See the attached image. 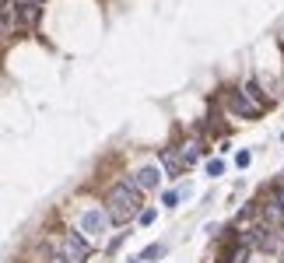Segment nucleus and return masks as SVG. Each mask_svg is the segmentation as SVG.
<instances>
[{
  "label": "nucleus",
  "instance_id": "2eb2a0df",
  "mask_svg": "<svg viewBox=\"0 0 284 263\" xmlns=\"http://www.w3.org/2000/svg\"><path fill=\"white\" fill-rule=\"evenodd\" d=\"M274 200L281 203V211H284V183H281V186H277V197H274Z\"/></svg>",
  "mask_w": 284,
  "mask_h": 263
},
{
  "label": "nucleus",
  "instance_id": "7ed1b4c3",
  "mask_svg": "<svg viewBox=\"0 0 284 263\" xmlns=\"http://www.w3.org/2000/svg\"><path fill=\"white\" fill-rule=\"evenodd\" d=\"M109 211H102V207H88L84 214H81V232L84 235H105V228H109Z\"/></svg>",
  "mask_w": 284,
  "mask_h": 263
},
{
  "label": "nucleus",
  "instance_id": "9b49d317",
  "mask_svg": "<svg viewBox=\"0 0 284 263\" xmlns=\"http://www.w3.org/2000/svg\"><path fill=\"white\" fill-rule=\"evenodd\" d=\"M249 162H253L249 151H239V154H235V165H239V169H249Z\"/></svg>",
  "mask_w": 284,
  "mask_h": 263
},
{
  "label": "nucleus",
  "instance_id": "423d86ee",
  "mask_svg": "<svg viewBox=\"0 0 284 263\" xmlns=\"http://www.w3.org/2000/svg\"><path fill=\"white\" fill-rule=\"evenodd\" d=\"M39 18H42V7H39L35 0L18 7V21H21V25H28V28H32V25H39Z\"/></svg>",
  "mask_w": 284,
  "mask_h": 263
},
{
  "label": "nucleus",
  "instance_id": "1a4fd4ad",
  "mask_svg": "<svg viewBox=\"0 0 284 263\" xmlns=\"http://www.w3.org/2000/svg\"><path fill=\"white\" fill-rule=\"evenodd\" d=\"M207 176H214V179H217V176H224V162L211 158V162H207Z\"/></svg>",
  "mask_w": 284,
  "mask_h": 263
},
{
  "label": "nucleus",
  "instance_id": "dca6fc26",
  "mask_svg": "<svg viewBox=\"0 0 284 263\" xmlns=\"http://www.w3.org/2000/svg\"><path fill=\"white\" fill-rule=\"evenodd\" d=\"M130 263H137V260H130Z\"/></svg>",
  "mask_w": 284,
  "mask_h": 263
},
{
  "label": "nucleus",
  "instance_id": "20e7f679",
  "mask_svg": "<svg viewBox=\"0 0 284 263\" xmlns=\"http://www.w3.org/2000/svg\"><path fill=\"white\" fill-rule=\"evenodd\" d=\"M64 256H67L71 263H84L88 260V242H84V235L71 232V235L64 239Z\"/></svg>",
  "mask_w": 284,
  "mask_h": 263
},
{
  "label": "nucleus",
  "instance_id": "39448f33",
  "mask_svg": "<svg viewBox=\"0 0 284 263\" xmlns=\"http://www.w3.org/2000/svg\"><path fill=\"white\" fill-rule=\"evenodd\" d=\"M134 183H137L141 190H154V186L161 183V169H154V165H147V169H141V172L134 176Z\"/></svg>",
  "mask_w": 284,
  "mask_h": 263
},
{
  "label": "nucleus",
  "instance_id": "f03ea898",
  "mask_svg": "<svg viewBox=\"0 0 284 263\" xmlns=\"http://www.w3.org/2000/svg\"><path fill=\"white\" fill-rule=\"evenodd\" d=\"M228 106H232V113L242 116V120H256L260 109H263L260 102H253V91H249V88H246V91H242V88L232 91V95H228Z\"/></svg>",
  "mask_w": 284,
  "mask_h": 263
},
{
  "label": "nucleus",
  "instance_id": "f257e3e1",
  "mask_svg": "<svg viewBox=\"0 0 284 263\" xmlns=\"http://www.w3.org/2000/svg\"><path fill=\"white\" fill-rule=\"evenodd\" d=\"M137 183L134 179H123V183H116L112 190H109V200H105V211H109V218L112 221H120V225H127L130 218H141V197H137Z\"/></svg>",
  "mask_w": 284,
  "mask_h": 263
},
{
  "label": "nucleus",
  "instance_id": "ddd939ff",
  "mask_svg": "<svg viewBox=\"0 0 284 263\" xmlns=\"http://www.w3.org/2000/svg\"><path fill=\"white\" fill-rule=\"evenodd\" d=\"M161 203H165V207H176V203H179V193H172V190H168V193L161 197Z\"/></svg>",
  "mask_w": 284,
  "mask_h": 263
},
{
  "label": "nucleus",
  "instance_id": "6e6552de",
  "mask_svg": "<svg viewBox=\"0 0 284 263\" xmlns=\"http://www.w3.org/2000/svg\"><path fill=\"white\" fill-rule=\"evenodd\" d=\"M246 256H249V246H246V242L228 249V263H246Z\"/></svg>",
  "mask_w": 284,
  "mask_h": 263
},
{
  "label": "nucleus",
  "instance_id": "f8f14e48",
  "mask_svg": "<svg viewBox=\"0 0 284 263\" xmlns=\"http://www.w3.org/2000/svg\"><path fill=\"white\" fill-rule=\"evenodd\" d=\"M161 253H165V246H147L141 260H154V256H161Z\"/></svg>",
  "mask_w": 284,
  "mask_h": 263
},
{
  "label": "nucleus",
  "instance_id": "0eeeda50",
  "mask_svg": "<svg viewBox=\"0 0 284 263\" xmlns=\"http://www.w3.org/2000/svg\"><path fill=\"white\" fill-rule=\"evenodd\" d=\"M179 158H183L186 165H193V162L200 158V144H183V147H179Z\"/></svg>",
  "mask_w": 284,
  "mask_h": 263
},
{
  "label": "nucleus",
  "instance_id": "4468645a",
  "mask_svg": "<svg viewBox=\"0 0 284 263\" xmlns=\"http://www.w3.org/2000/svg\"><path fill=\"white\" fill-rule=\"evenodd\" d=\"M151 221H154V211L147 207V211H144V214H141V225H151Z\"/></svg>",
  "mask_w": 284,
  "mask_h": 263
},
{
  "label": "nucleus",
  "instance_id": "9d476101",
  "mask_svg": "<svg viewBox=\"0 0 284 263\" xmlns=\"http://www.w3.org/2000/svg\"><path fill=\"white\" fill-rule=\"evenodd\" d=\"M161 162H165V169H168V172H179V158H176L172 151H165V154H161Z\"/></svg>",
  "mask_w": 284,
  "mask_h": 263
}]
</instances>
